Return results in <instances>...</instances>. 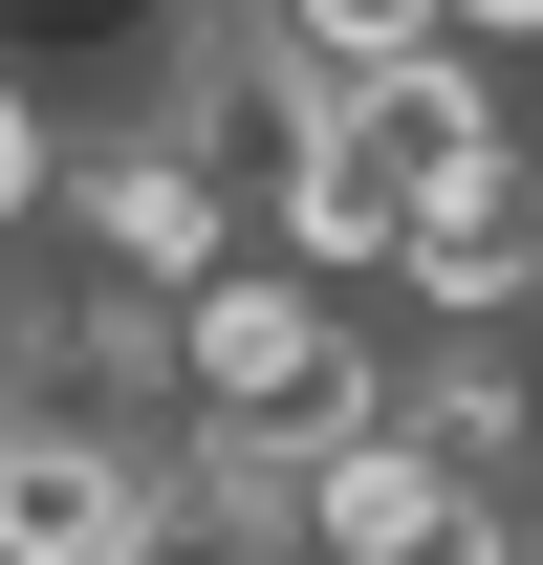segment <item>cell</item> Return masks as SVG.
Instances as JSON below:
<instances>
[{
	"label": "cell",
	"mask_w": 543,
	"mask_h": 565,
	"mask_svg": "<svg viewBox=\"0 0 543 565\" xmlns=\"http://www.w3.org/2000/svg\"><path fill=\"white\" fill-rule=\"evenodd\" d=\"M174 392H196V435H262V457H327V435L392 414L370 392V327L327 305L305 239H239L217 282H174Z\"/></svg>",
	"instance_id": "obj_1"
},
{
	"label": "cell",
	"mask_w": 543,
	"mask_h": 565,
	"mask_svg": "<svg viewBox=\"0 0 543 565\" xmlns=\"http://www.w3.org/2000/svg\"><path fill=\"white\" fill-rule=\"evenodd\" d=\"M0 565H174V479L109 414H22L0 457Z\"/></svg>",
	"instance_id": "obj_2"
},
{
	"label": "cell",
	"mask_w": 543,
	"mask_h": 565,
	"mask_svg": "<svg viewBox=\"0 0 543 565\" xmlns=\"http://www.w3.org/2000/svg\"><path fill=\"white\" fill-rule=\"evenodd\" d=\"M66 196H87V239H109V262L152 282V305L239 262V152H217V131H109V152L66 174Z\"/></svg>",
	"instance_id": "obj_3"
},
{
	"label": "cell",
	"mask_w": 543,
	"mask_h": 565,
	"mask_svg": "<svg viewBox=\"0 0 543 565\" xmlns=\"http://www.w3.org/2000/svg\"><path fill=\"white\" fill-rule=\"evenodd\" d=\"M392 282L435 305V327H500V305H522V174H478V196H435Z\"/></svg>",
	"instance_id": "obj_4"
},
{
	"label": "cell",
	"mask_w": 543,
	"mask_h": 565,
	"mask_svg": "<svg viewBox=\"0 0 543 565\" xmlns=\"http://www.w3.org/2000/svg\"><path fill=\"white\" fill-rule=\"evenodd\" d=\"M262 22H283V44H305V66H413V44H457V0H262Z\"/></svg>",
	"instance_id": "obj_5"
},
{
	"label": "cell",
	"mask_w": 543,
	"mask_h": 565,
	"mask_svg": "<svg viewBox=\"0 0 543 565\" xmlns=\"http://www.w3.org/2000/svg\"><path fill=\"white\" fill-rule=\"evenodd\" d=\"M413 435H435V457H457V479H478V457H522V370H435V392H413Z\"/></svg>",
	"instance_id": "obj_6"
},
{
	"label": "cell",
	"mask_w": 543,
	"mask_h": 565,
	"mask_svg": "<svg viewBox=\"0 0 543 565\" xmlns=\"http://www.w3.org/2000/svg\"><path fill=\"white\" fill-rule=\"evenodd\" d=\"M44 174H66V152H44V109H22V87H0V217L44 196Z\"/></svg>",
	"instance_id": "obj_7"
},
{
	"label": "cell",
	"mask_w": 543,
	"mask_h": 565,
	"mask_svg": "<svg viewBox=\"0 0 543 565\" xmlns=\"http://www.w3.org/2000/svg\"><path fill=\"white\" fill-rule=\"evenodd\" d=\"M457 22H478V44H543V0H457Z\"/></svg>",
	"instance_id": "obj_8"
},
{
	"label": "cell",
	"mask_w": 543,
	"mask_h": 565,
	"mask_svg": "<svg viewBox=\"0 0 543 565\" xmlns=\"http://www.w3.org/2000/svg\"><path fill=\"white\" fill-rule=\"evenodd\" d=\"M0 457H22V392H0Z\"/></svg>",
	"instance_id": "obj_9"
},
{
	"label": "cell",
	"mask_w": 543,
	"mask_h": 565,
	"mask_svg": "<svg viewBox=\"0 0 543 565\" xmlns=\"http://www.w3.org/2000/svg\"><path fill=\"white\" fill-rule=\"evenodd\" d=\"M522 565H543V544H522Z\"/></svg>",
	"instance_id": "obj_10"
}]
</instances>
